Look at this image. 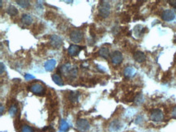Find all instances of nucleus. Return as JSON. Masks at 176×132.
<instances>
[{"label":"nucleus","instance_id":"22","mask_svg":"<svg viewBox=\"0 0 176 132\" xmlns=\"http://www.w3.org/2000/svg\"><path fill=\"white\" fill-rule=\"evenodd\" d=\"M144 101V97H143V95L142 94H138L137 96L135 98V102L136 103L137 105L141 104Z\"/></svg>","mask_w":176,"mask_h":132},{"label":"nucleus","instance_id":"21","mask_svg":"<svg viewBox=\"0 0 176 132\" xmlns=\"http://www.w3.org/2000/svg\"><path fill=\"white\" fill-rule=\"evenodd\" d=\"M16 114H17V107L16 105H12L9 109V114L11 115L12 117H14Z\"/></svg>","mask_w":176,"mask_h":132},{"label":"nucleus","instance_id":"18","mask_svg":"<svg viewBox=\"0 0 176 132\" xmlns=\"http://www.w3.org/2000/svg\"><path fill=\"white\" fill-rule=\"evenodd\" d=\"M7 13L8 14L9 16H15L18 14L17 9L14 6H9L8 9H7Z\"/></svg>","mask_w":176,"mask_h":132},{"label":"nucleus","instance_id":"2","mask_svg":"<svg viewBox=\"0 0 176 132\" xmlns=\"http://www.w3.org/2000/svg\"><path fill=\"white\" fill-rule=\"evenodd\" d=\"M70 39L73 42L79 43L83 39V33L81 30L74 29L70 33Z\"/></svg>","mask_w":176,"mask_h":132},{"label":"nucleus","instance_id":"14","mask_svg":"<svg viewBox=\"0 0 176 132\" xmlns=\"http://www.w3.org/2000/svg\"><path fill=\"white\" fill-rule=\"evenodd\" d=\"M135 73H136V70L132 67H128L124 70V76L128 78H131V77L133 76Z\"/></svg>","mask_w":176,"mask_h":132},{"label":"nucleus","instance_id":"27","mask_svg":"<svg viewBox=\"0 0 176 132\" xmlns=\"http://www.w3.org/2000/svg\"><path fill=\"white\" fill-rule=\"evenodd\" d=\"M1 74H3V70L5 69V66L4 64L3 63H1Z\"/></svg>","mask_w":176,"mask_h":132},{"label":"nucleus","instance_id":"11","mask_svg":"<svg viewBox=\"0 0 176 132\" xmlns=\"http://www.w3.org/2000/svg\"><path fill=\"white\" fill-rule=\"evenodd\" d=\"M56 66V60L55 59H50L46 61V63H45V68L47 71H53Z\"/></svg>","mask_w":176,"mask_h":132},{"label":"nucleus","instance_id":"7","mask_svg":"<svg viewBox=\"0 0 176 132\" xmlns=\"http://www.w3.org/2000/svg\"><path fill=\"white\" fill-rule=\"evenodd\" d=\"M111 59L112 63L115 65H119L123 62V54L119 51H114L111 55Z\"/></svg>","mask_w":176,"mask_h":132},{"label":"nucleus","instance_id":"17","mask_svg":"<svg viewBox=\"0 0 176 132\" xmlns=\"http://www.w3.org/2000/svg\"><path fill=\"white\" fill-rule=\"evenodd\" d=\"M52 80H53V81L57 85L59 86H63V80H62V78H61L58 74H54L53 76H52Z\"/></svg>","mask_w":176,"mask_h":132},{"label":"nucleus","instance_id":"29","mask_svg":"<svg viewBox=\"0 0 176 132\" xmlns=\"http://www.w3.org/2000/svg\"><path fill=\"white\" fill-rule=\"evenodd\" d=\"M174 8H175V12H176V7H174Z\"/></svg>","mask_w":176,"mask_h":132},{"label":"nucleus","instance_id":"5","mask_svg":"<svg viewBox=\"0 0 176 132\" xmlns=\"http://www.w3.org/2000/svg\"><path fill=\"white\" fill-rule=\"evenodd\" d=\"M50 45H51L52 47L59 49L63 45V40L58 35H52L50 38Z\"/></svg>","mask_w":176,"mask_h":132},{"label":"nucleus","instance_id":"13","mask_svg":"<svg viewBox=\"0 0 176 132\" xmlns=\"http://www.w3.org/2000/svg\"><path fill=\"white\" fill-rule=\"evenodd\" d=\"M21 20L23 24H25L26 25H29V24H32V22H33V18H32V16H29V15L24 14V15L22 16Z\"/></svg>","mask_w":176,"mask_h":132},{"label":"nucleus","instance_id":"8","mask_svg":"<svg viewBox=\"0 0 176 132\" xmlns=\"http://www.w3.org/2000/svg\"><path fill=\"white\" fill-rule=\"evenodd\" d=\"M30 91L36 95H42L45 91V88L42 84H41L39 83H36L30 86Z\"/></svg>","mask_w":176,"mask_h":132},{"label":"nucleus","instance_id":"25","mask_svg":"<svg viewBox=\"0 0 176 132\" xmlns=\"http://www.w3.org/2000/svg\"><path fill=\"white\" fill-rule=\"evenodd\" d=\"M171 114H172V116H173L174 118H176V106L173 108Z\"/></svg>","mask_w":176,"mask_h":132},{"label":"nucleus","instance_id":"19","mask_svg":"<svg viewBox=\"0 0 176 132\" xmlns=\"http://www.w3.org/2000/svg\"><path fill=\"white\" fill-rule=\"evenodd\" d=\"M59 129H60L61 131L66 132L68 131L69 129V125L68 122L65 121V120H62L60 122V126H59Z\"/></svg>","mask_w":176,"mask_h":132},{"label":"nucleus","instance_id":"16","mask_svg":"<svg viewBox=\"0 0 176 132\" xmlns=\"http://www.w3.org/2000/svg\"><path fill=\"white\" fill-rule=\"evenodd\" d=\"M79 96H80V94H79L78 92H71L70 94L68 95L69 101H70L71 102H73V103L76 102L78 101Z\"/></svg>","mask_w":176,"mask_h":132},{"label":"nucleus","instance_id":"20","mask_svg":"<svg viewBox=\"0 0 176 132\" xmlns=\"http://www.w3.org/2000/svg\"><path fill=\"white\" fill-rule=\"evenodd\" d=\"M16 3L20 7H21L22 8H28L30 5V3L29 1H26V0H18V1H16Z\"/></svg>","mask_w":176,"mask_h":132},{"label":"nucleus","instance_id":"12","mask_svg":"<svg viewBox=\"0 0 176 132\" xmlns=\"http://www.w3.org/2000/svg\"><path fill=\"white\" fill-rule=\"evenodd\" d=\"M121 127H122V124H121L119 121H116L115 120V121H114V122L111 124L110 130H111V131L112 132L117 131H119Z\"/></svg>","mask_w":176,"mask_h":132},{"label":"nucleus","instance_id":"23","mask_svg":"<svg viewBox=\"0 0 176 132\" xmlns=\"http://www.w3.org/2000/svg\"><path fill=\"white\" fill-rule=\"evenodd\" d=\"M22 132H33V128L30 127L29 126L25 125V126L22 127Z\"/></svg>","mask_w":176,"mask_h":132},{"label":"nucleus","instance_id":"9","mask_svg":"<svg viewBox=\"0 0 176 132\" xmlns=\"http://www.w3.org/2000/svg\"><path fill=\"white\" fill-rule=\"evenodd\" d=\"M81 47L77 45H71L68 48V53L71 56H76L80 54L81 50Z\"/></svg>","mask_w":176,"mask_h":132},{"label":"nucleus","instance_id":"4","mask_svg":"<svg viewBox=\"0 0 176 132\" xmlns=\"http://www.w3.org/2000/svg\"><path fill=\"white\" fill-rule=\"evenodd\" d=\"M76 127L80 131L85 132L89 129L90 125L86 119H78L76 121Z\"/></svg>","mask_w":176,"mask_h":132},{"label":"nucleus","instance_id":"1","mask_svg":"<svg viewBox=\"0 0 176 132\" xmlns=\"http://www.w3.org/2000/svg\"><path fill=\"white\" fill-rule=\"evenodd\" d=\"M99 15L103 18H107L111 14V5L106 1H102L98 8Z\"/></svg>","mask_w":176,"mask_h":132},{"label":"nucleus","instance_id":"26","mask_svg":"<svg viewBox=\"0 0 176 132\" xmlns=\"http://www.w3.org/2000/svg\"><path fill=\"white\" fill-rule=\"evenodd\" d=\"M169 3H170V4L173 6L174 7H176V1H169Z\"/></svg>","mask_w":176,"mask_h":132},{"label":"nucleus","instance_id":"15","mask_svg":"<svg viewBox=\"0 0 176 132\" xmlns=\"http://www.w3.org/2000/svg\"><path fill=\"white\" fill-rule=\"evenodd\" d=\"M99 55L101 57H102L103 59H107L108 57L110 56V51H109V49L108 48H106V47H102L100 49V50L98 52Z\"/></svg>","mask_w":176,"mask_h":132},{"label":"nucleus","instance_id":"28","mask_svg":"<svg viewBox=\"0 0 176 132\" xmlns=\"http://www.w3.org/2000/svg\"><path fill=\"white\" fill-rule=\"evenodd\" d=\"M3 109H4L3 105H1V115H3Z\"/></svg>","mask_w":176,"mask_h":132},{"label":"nucleus","instance_id":"10","mask_svg":"<svg viewBox=\"0 0 176 132\" xmlns=\"http://www.w3.org/2000/svg\"><path fill=\"white\" fill-rule=\"evenodd\" d=\"M134 59L136 60L137 63H143V62H145L146 59V57L145 55V54L143 53V52L141 51H136L135 54H134V56H133Z\"/></svg>","mask_w":176,"mask_h":132},{"label":"nucleus","instance_id":"24","mask_svg":"<svg viewBox=\"0 0 176 132\" xmlns=\"http://www.w3.org/2000/svg\"><path fill=\"white\" fill-rule=\"evenodd\" d=\"M25 80H33L35 77L33 76H32V75H29V74H26L25 76Z\"/></svg>","mask_w":176,"mask_h":132},{"label":"nucleus","instance_id":"3","mask_svg":"<svg viewBox=\"0 0 176 132\" xmlns=\"http://www.w3.org/2000/svg\"><path fill=\"white\" fill-rule=\"evenodd\" d=\"M164 118V114L162 111L159 109L153 110L150 114V119L153 122H161Z\"/></svg>","mask_w":176,"mask_h":132},{"label":"nucleus","instance_id":"6","mask_svg":"<svg viewBox=\"0 0 176 132\" xmlns=\"http://www.w3.org/2000/svg\"><path fill=\"white\" fill-rule=\"evenodd\" d=\"M161 16H162V19L165 21H172L173 20H175V12L172 10L166 9V10H164L163 12H162Z\"/></svg>","mask_w":176,"mask_h":132}]
</instances>
